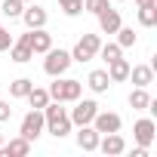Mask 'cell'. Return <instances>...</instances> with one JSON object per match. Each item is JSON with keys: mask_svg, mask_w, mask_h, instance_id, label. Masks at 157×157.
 Listing matches in <instances>:
<instances>
[{"mask_svg": "<svg viewBox=\"0 0 157 157\" xmlns=\"http://www.w3.org/2000/svg\"><path fill=\"white\" fill-rule=\"evenodd\" d=\"M120 56H123V49H120V46H117V40H114V43H102L96 59H102V62L108 65V62H114V59H120Z\"/></svg>", "mask_w": 157, "mask_h": 157, "instance_id": "obj_24", "label": "cell"}, {"mask_svg": "<svg viewBox=\"0 0 157 157\" xmlns=\"http://www.w3.org/2000/svg\"><path fill=\"white\" fill-rule=\"evenodd\" d=\"M28 151H31V142L22 139V136L19 139H10L6 145H0V157H25Z\"/></svg>", "mask_w": 157, "mask_h": 157, "instance_id": "obj_16", "label": "cell"}, {"mask_svg": "<svg viewBox=\"0 0 157 157\" xmlns=\"http://www.w3.org/2000/svg\"><path fill=\"white\" fill-rule=\"evenodd\" d=\"M139 25L142 28H154L157 25V3H142L139 6Z\"/></svg>", "mask_w": 157, "mask_h": 157, "instance_id": "obj_20", "label": "cell"}, {"mask_svg": "<svg viewBox=\"0 0 157 157\" xmlns=\"http://www.w3.org/2000/svg\"><path fill=\"white\" fill-rule=\"evenodd\" d=\"M136 86H151L154 83V65H129V77Z\"/></svg>", "mask_w": 157, "mask_h": 157, "instance_id": "obj_13", "label": "cell"}, {"mask_svg": "<svg viewBox=\"0 0 157 157\" xmlns=\"http://www.w3.org/2000/svg\"><path fill=\"white\" fill-rule=\"evenodd\" d=\"M43 129H46V120H43V111H40V108H31V111L22 117V123H19V136L28 139V142H37V139L43 136Z\"/></svg>", "mask_w": 157, "mask_h": 157, "instance_id": "obj_4", "label": "cell"}, {"mask_svg": "<svg viewBox=\"0 0 157 157\" xmlns=\"http://www.w3.org/2000/svg\"><path fill=\"white\" fill-rule=\"evenodd\" d=\"M96 114H99V102H96V99H77L74 108L68 111V117H71L74 126H86V123H93Z\"/></svg>", "mask_w": 157, "mask_h": 157, "instance_id": "obj_6", "label": "cell"}, {"mask_svg": "<svg viewBox=\"0 0 157 157\" xmlns=\"http://www.w3.org/2000/svg\"><path fill=\"white\" fill-rule=\"evenodd\" d=\"M52 80L56 83H49V90H46L52 102H62L65 105V102H77V99L83 96V83L74 80V77H65L62 74V77H52Z\"/></svg>", "mask_w": 157, "mask_h": 157, "instance_id": "obj_2", "label": "cell"}, {"mask_svg": "<svg viewBox=\"0 0 157 157\" xmlns=\"http://www.w3.org/2000/svg\"><path fill=\"white\" fill-rule=\"evenodd\" d=\"M59 10H62L68 19H74V16L83 13V0H59Z\"/></svg>", "mask_w": 157, "mask_h": 157, "instance_id": "obj_26", "label": "cell"}, {"mask_svg": "<svg viewBox=\"0 0 157 157\" xmlns=\"http://www.w3.org/2000/svg\"><path fill=\"white\" fill-rule=\"evenodd\" d=\"M13 117V108H10V102H3V99H0V123H6Z\"/></svg>", "mask_w": 157, "mask_h": 157, "instance_id": "obj_29", "label": "cell"}, {"mask_svg": "<svg viewBox=\"0 0 157 157\" xmlns=\"http://www.w3.org/2000/svg\"><path fill=\"white\" fill-rule=\"evenodd\" d=\"M31 86H34L31 77H16V80L10 83V96H13V99H25V96L31 93Z\"/></svg>", "mask_w": 157, "mask_h": 157, "instance_id": "obj_21", "label": "cell"}, {"mask_svg": "<svg viewBox=\"0 0 157 157\" xmlns=\"http://www.w3.org/2000/svg\"><path fill=\"white\" fill-rule=\"evenodd\" d=\"M99 46H102V40H99V34H83L80 40L74 43V49H71V59L74 62H93L96 56H99Z\"/></svg>", "mask_w": 157, "mask_h": 157, "instance_id": "obj_5", "label": "cell"}, {"mask_svg": "<svg viewBox=\"0 0 157 157\" xmlns=\"http://www.w3.org/2000/svg\"><path fill=\"white\" fill-rule=\"evenodd\" d=\"M25 99H28V105H31V108H40V111H43V108H46V102H49V93H46L43 86H31V93H28Z\"/></svg>", "mask_w": 157, "mask_h": 157, "instance_id": "obj_23", "label": "cell"}, {"mask_svg": "<svg viewBox=\"0 0 157 157\" xmlns=\"http://www.w3.org/2000/svg\"><path fill=\"white\" fill-rule=\"evenodd\" d=\"M10 59H13L16 65H25V62H31V59H34V49L19 37V40H13V46H10Z\"/></svg>", "mask_w": 157, "mask_h": 157, "instance_id": "obj_18", "label": "cell"}, {"mask_svg": "<svg viewBox=\"0 0 157 157\" xmlns=\"http://www.w3.org/2000/svg\"><path fill=\"white\" fill-rule=\"evenodd\" d=\"M114 34H117V46H120V49H129V46L139 43V34H136L132 28H126V25H120Z\"/></svg>", "mask_w": 157, "mask_h": 157, "instance_id": "obj_22", "label": "cell"}, {"mask_svg": "<svg viewBox=\"0 0 157 157\" xmlns=\"http://www.w3.org/2000/svg\"><path fill=\"white\" fill-rule=\"evenodd\" d=\"M132 157H148V148H142V145H136V148H132Z\"/></svg>", "mask_w": 157, "mask_h": 157, "instance_id": "obj_30", "label": "cell"}, {"mask_svg": "<svg viewBox=\"0 0 157 157\" xmlns=\"http://www.w3.org/2000/svg\"><path fill=\"white\" fill-rule=\"evenodd\" d=\"M132 139H136V145L151 148V145H154V139H157V123H154L151 117L136 120V126H132Z\"/></svg>", "mask_w": 157, "mask_h": 157, "instance_id": "obj_8", "label": "cell"}, {"mask_svg": "<svg viewBox=\"0 0 157 157\" xmlns=\"http://www.w3.org/2000/svg\"><path fill=\"white\" fill-rule=\"evenodd\" d=\"M148 102H151L148 86H136V90L129 93V108H132V111H148Z\"/></svg>", "mask_w": 157, "mask_h": 157, "instance_id": "obj_19", "label": "cell"}, {"mask_svg": "<svg viewBox=\"0 0 157 157\" xmlns=\"http://www.w3.org/2000/svg\"><path fill=\"white\" fill-rule=\"evenodd\" d=\"M93 126H96V132H99V136H105V132H120L123 117H120V114H114V111H99V114L93 117Z\"/></svg>", "mask_w": 157, "mask_h": 157, "instance_id": "obj_9", "label": "cell"}, {"mask_svg": "<svg viewBox=\"0 0 157 157\" xmlns=\"http://www.w3.org/2000/svg\"><path fill=\"white\" fill-rule=\"evenodd\" d=\"M111 3H123V0H111Z\"/></svg>", "mask_w": 157, "mask_h": 157, "instance_id": "obj_33", "label": "cell"}, {"mask_svg": "<svg viewBox=\"0 0 157 157\" xmlns=\"http://www.w3.org/2000/svg\"><path fill=\"white\" fill-rule=\"evenodd\" d=\"M105 6H111V0H83V13H93V16H99Z\"/></svg>", "mask_w": 157, "mask_h": 157, "instance_id": "obj_27", "label": "cell"}, {"mask_svg": "<svg viewBox=\"0 0 157 157\" xmlns=\"http://www.w3.org/2000/svg\"><path fill=\"white\" fill-rule=\"evenodd\" d=\"M22 10H25L22 0H0V13H3L6 19H19V16H22Z\"/></svg>", "mask_w": 157, "mask_h": 157, "instance_id": "obj_25", "label": "cell"}, {"mask_svg": "<svg viewBox=\"0 0 157 157\" xmlns=\"http://www.w3.org/2000/svg\"><path fill=\"white\" fill-rule=\"evenodd\" d=\"M43 120H46V129L43 132H49V136H56V139H65V136H71V129H74V123H71V117H68V108H62V102H46V108H43Z\"/></svg>", "mask_w": 157, "mask_h": 157, "instance_id": "obj_1", "label": "cell"}, {"mask_svg": "<svg viewBox=\"0 0 157 157\" xmlns=\"http://www.w3.org/2000/svg\"><path fill=\"white\" fill-rule=\"evenodd\" d=\"M22 3H37V0H22Z\"/></svg>", "mask_w": 157, "mask_h": 157, "instance_id": "obj_31", "label": "cell"}, {"mask_svg": "<svg viewBox=\"0 0 157 157\" xmlns=\"http://www.w3.org/2000/svg\"><path fill=\"white\" fill-rule=\"evenodd\" d=\"M77 145H80L83 151H96V148H99V132H96L93 123L77 126Z\"/></svg>", "mask_w": 157, "mask_h": 157, "instance_id": "obj_15", "label": "cell"}, {"mask_svg": "<svg viewBox=\"0 0 157 157\" xmlns=\"http://www.w3.org/2000/svg\"><path fill=\"white\" fill-rule=\"evenodd\" d=\"M86 86H90L96 96L108 93V90H111V77H108V71H105V68H96V71H90V77H86Z\"/></svg>", "mask_w": 157, "mask_h": 157, "instance_id": "obj_14", "label": "cell"}, {"mask_svg": "<svg viewBox=\"0 0 157 157\" xmlns=\"http://www.w3.org/2000/svg\"><path fill=\"white\" fill-rule=\"evenodd\" d=\"M19 19L25 22V28H46V22H49L46 10H43V6H37V3H25V10H22V16H19Z\"/></svg>", "mask_w": 157, "mask_h": 157, "instance_id": "obj_11", "label": "cell"}, {"mask_svg": "<svg viewBox=\"0 0 157 157\" xmlns=\"http://www.w3.org/2000/svg\"><path fill=\"white\" fill-rule=\"evenodd\" d=\"M108 77H111V83H123L126 77H129V62L120 56V59H114V62H108Z\"/></svg>", "mask_w": 157, "mask_h": 157, "instance_id": "obj_17", "label": "cell"}, {"mask_svg": "<svg viewBox=\"0 0 157 157\" xmlns=\"http://www.w3.org/2000/svg\"><path fill=\"white\" fill-rule=\"evenodd\" d=\"M43 56H46V59H43V71H46L49 77H62V74H68V68L74 65V59H71L68 49H56V46H49Z\"/></svg>", "mask_w": 157, "mask_h": 157, "instance_id": "obj_3", "label": "cell"}, {"mask_svg": "<svg viewBox=\"0 0 157 157\" xmlns=\"http://www.w3.org/2000/svg\"><path fill=\"white\" fill-rule=\"evenodd\" d=\"M22 40L34 49V56H43V52L52 46V34H49L46 28H28V31L22 34Z\"/></svg>", "mask_w": 157, "mask_h": 157, "instance_id": "obj_7", "label": "cell"}, {"mask_svg": "<svg viewBox=\"0 0 157 157\" xmlns=\"http://www.w3.org/2000/svg\"><path fill=\"white\" fill-rule=\"evenodd\" d=\"M96 19H99V31H102V34H114V31L123 25V19H120V13H117L114 6H105Z\"/></svg>", "mask_w": 157, "mask_h": 157, "instance_id": "obj_12", "label": "cell"}, {"mask_svg": "<svg viewBox=\"0 0 157 157\" xmlns=\"http://www.w3.org/2000/svg\"><path fill=\"white\" fill-rule=\"evenodd\" d=\"M0 145H3V132H0Z\"/></svg>", "mask_w": 157, "mask_h": 157, "instance_id": "obj_32", "label": "cell"}, {"mask_svg": "<svg viewBox=\"0 0 157 157\" xmlns=\"http://www.w3.org/2000/svg\"><path fill=\"white\" fill-rule=\"evenodd\" d=\"M96 151H102L105 157H117V154L126 151V139L120 132H105V136H99V148Z\"/></svg>", "mask_w": 157, "mask_h": 157, "instance_id": "obj_10", "label": "cell"}, {"mask_svg": "<svg viewBox=\"0 0 157 157\" xmlns=\"http://www.w3.org/2000/svg\"><path fill=\"white\" fill-rule=\"evenodd\" d=\"M10 46H13V34H10L3 25H0V52H6Z\"/></svg>", "mask_w": 157, "mask_h": 157, "instance_id": "obj_28", "label": "cell"}]
</instances>
